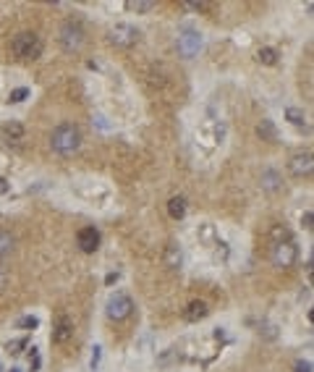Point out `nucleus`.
Listing matches in <instances>:
<instances>
[{
  "instance_id": "f257e3e1",
  "label": "nucleus",
  "mask_w": 314,
  "mask_h": 372,
  "mask_svg": "<svg viewBox=\"0 0 314 372\" xmlns=\"http://www.w3.org/2000/svg\"><path fill=\"white\" fill-rule=\"evenodd\" d=\"M50 147H53V152H58L63 158L74 155V152L81 147V131L74 123H60L50 137Z\"/></svg>"
},
{
  "instance_id": "f03ea898",
  "label": "nucleus",
  "mask_w": 314,
  "mask_h": 372,
  "mask_svg": "<svg viewBox=\"0 0 314 372\" xmlns=\"http://www.w3.org/2000/svg\"><path fill=\"white\" fill-rule=\"evenodd\" d=\"M11 50H13V55L21 58V60H37V58L42 55L44 45H42V39H39L34 32H21V34L13 37Z\"/></svg>"
},
{
  "instance_id": "7ed1b4c3",
  "label": "nucleus",
  "mask_w": 314,
  "mask_h": 372,
  "mask_svg": "<svg viewBox=\"0 0 314 372\" xmlns=\"http://www.w3.org/2000/svg\"><path fill=\"white\" fill-rule=\"evenodd\" d=\"M131 312H133V301H131V296L128 294H113L107 299V307H105V315L113 320V322H121V320H126V317H131Z\"/></svg>"
},
{
  "instance_id": "20e7f679",
  "label": "nucleus",
  "mask_w": 314,
  "mask_h": 372,
  "mask_svg": "<svg viewBox=\"0 0 314 372\" xmlns=\"http://www.w3.org/2000/svg\"><path fill=\"white\" fill-rule=\"evenodd\" d=\"M139 37H142V32L137 27H131V24H116L107 32L110 45H116V48H133L139 42Z\"/></svg>"
},
{
  "instance_id": "39448f33",
  "label": "nucleus",
  "mask_w": 314,
  "mask_h": 372,
  "mask_svg": "<svg viewBox=\"0 0 314 372\" xmlns=\"http://www.w3.org/2000/svg\"><path fill=\"white\" fill-rule=\"evenodd\" d=\"M296 259H299V247L294 242H280V244L273 247V265L275 268L288 270V268L296 265Z\"/></svg>"
},
{
  "instance_id": "423d86ee",
  "label": "nucleus",
  "mask_w": 314,
  "mask_h": 372,
  "mask_svg": "<svg viewBox=\"0 0 314 372\" xmlns=\"http://www.w3.org/2000/svg\"><path fill=\"white\" fill-rule=\"evenodd\" d=\"M58 39H60L63 50H69V53L81 50V45H84V29H81V24H76V21H69V24H63Z\"/></svg>"
},
{
  "instance_id": "0eeeda50",
  "label": "nucleus",
  "mask_w": 314,
  "mask_h": 372,
  "mask_svg": "<svg viewBox=\"0 0 314 372\" xmlns=\"http://www.w3.org/2000/svg\"><path fill=\"white\" fill-rule=\"evenodd\" d=\"M201 50V34L196 29H181V34H178V53H181L184 58H194L196 53Z\"/></svg>"
},
{
  "instance_id": "6e6552de",
  "label": "nucleus",
  "mask_w": 314,
  "mask_h": 372,
  "mask_svg": "<svg viewBox=\"0 0 314 372\" xmlns=\"http://www.w3.org/2000/svg\"><path fill=\"white\" fill-rule=\"evenodd\" d=\"M288 170L294 173V176H309L314 170V158L309 149H301V152H294L288 160Z\"/></svg>"
},
{
  "instance_id": "1a4fd4ad",
  "label": "nucleus",
  "mask_w": 314,
  "mask_h": 372,
  "mask_svg": "<svg viewBox=\"0 0 314 372\" xmlns=\"http://www.w3.org/2000/svg\"><path fill=\"white\" fill-rule=\"evenodd\" d=\"M76 244H79V249H81L84 254H95V252L100 249V231H97L95 226L81 228V231L76 233Z\"/></svg>"
},
{
  "instance_id": "9d476101",
  "label": "nucleus",
  "mask_w": 314,
  "mask_h": 372,
  "mask_svg": "<svg viewBox=\"0 0 314 372\" xmlns=\"http://www.w3.org/2000/svg\"><path fill=\"white\" fill-rule=\"evenodd\" d=\"M74 338V322L69 315H58L55 322H53V343L63 346V343H69Z\"/></svg>"
},
{
  "instance_id": "9b49d317",
  "label": "nucleus",
  "mask_w": 314,
  "mask_h": 372,
  "mask_svg": "<svg viewBox=\"0 0 314 372\" xmlns=\"http://www.w3.org/2000/svg\"><path fill=\"white\" fill-rule=\"evenodd\" d=\"M207 301H201V299H194V301H189L186 304V310H184V317L189 320V322H199V320H205L207 317Z\"/></svg>"
},
{
  "instance_id": "f8f14e48",
  "label": "nucleus",
  "mask_w": 314,
  "mask_h": 372,
  "mask_svg": "<svg viewBox=\"0 0 314 372\" xmlns=\"http://www.w3.org/2000/svg\"><path fill=\"white\" fill-rule=\"evenodd\" d=\"M21 137H24V126H21L18 121H6V123H0V139H6V142H18Z\"/></svg>"
},
{
  "instance_id": "ddd939ff",
  "label": "nucleus",
  "mask_w": 314,
  "mask_h": 372,
  "mask_svg": "<svg viewBox=\"0 0 314 372\" xmlns=\"http://www.w3.org/2000/svg\"><path fill=\"white\" fill-rule=\"evenodd\" d=\"M168 215L173 221H181L186 215V196H170L168 200Z\"/></svg>"
},
{
  "instance_id": "4468645a",
  "label": "nucleus",
  "mask_w": 314,
  "mask_h": 372,
  "mask_svg": "<svg viewBox=\"0 0 314 372\" xmlns=\"http://www.w3.org/2000/svg\"><path fill=\"white\" fill-rule=\"evenodd\" d=\"M165 265L170 270H178L184 265V254H181V249H178V244H168V249H165Z\"/></svg>"
},
{
  "instance_id": "2eb2a0df",
  "label": "nucleus",
  "mask_w": 314,
  "mask_h": 372,
  "mask_svg": "<svg viewBox=\"0 0 314 372\" xmlns=\"http://www.w3.org/2000/svg\"><path fill=\"white\" fill-rule=\"evenodd\" d=\"M257 134H259L264 142H275V139H278V128H275V123H273L270 118H264V121H259V126H257Z\"/></svg>"
},
{
  "instance_id": "dca6fc26",
  "label": "nucleus",
  "mask_w": 314,
  "mask_h": 372,
  "mask_svg": "<svg viewBox=\"0 0 314 372\" xmlns=\"http://www.w3.org/2000/svg\"><path fill=\"white\" fill-rule=\"evenodd\" d=\"M262 189H264V191H278V189H280V176H278V170H264V173H262Z\"/></svg>"
},
{
  "instance_id": "f3484780",
  "label": "nucleus",
  "mask_w": 314,
  "mask_h": 372,
  "mask_svg": "<svg viewBox=\"0 0 314 372\" xmlns=\"http://www.w3.org/2000/svg\"><path fill=\"white\" fill-rule=\"evenodd\" d=\"M257 60L262 65H275L278 63V50L275 48H259L257 50Z\"/></svg>"
},
{
  "instance_id": "a211bd4d",
  "label": "nucleus",
  "mask_w": 314,
  "mask_h": 372,
  "mask_svg": "<svg viewBox=\"0 0 314 372\" xmlns=\"http://www.w3.org/2000/svg\"><path fill=\"white\" fill-rule=\"evenodd\" d=\"M13 247H16V238H13L8 231H0V257L11 254V252H13Z\"/></svg>"
},
{
  "instance_id": "6ab92c4d",
  "label": "nucleus",
  "mask_w": 314,
  "mask_h": 372,
  "mask_svg": "<svg viewBox=\"0 0 314 372\" xmlns=\"http://www.w3.org/2000/svg\"><path fill=\"white\" fill-rule=\"evenodd\" d=\"M285 121H290L294 126H306V116L299 107H285Z\"/></svg>"
},
{
  "instance_id": "aec40b11",
  "label": "nucleus",
  "mask_w": 314,
  "mask_h": 372,
  "mask_svg": "<svg viewBox=\"0 0 314 372\" xmlns=\"http://www.w3.org/2000/svg\"><path fill=\"white\" fill-rule=\"evenodd\" d=\"M126 8L137 11V13H144V11H152L154 3H152V0H133V3H126Z\"/></svg>"
},
{
  "instance_id": "412c9836",
  "label": "nucleus",
  "mask_w": 314,
  "mask_h": 372,
  "mask_svg": "<svg viewBox=\"0 0 314 372\" xmlns=\"http://www.w3.org/2000/svg\"><path fill=\"white\" fill-rule=\"evenodd\" d=\"M273 238H275V244H280V242H290V231H288L285 226H275V228H273Z\"/></svg>"
},
{
  "instance_id": "4be33fe9",
  "label": "nucleus",
  "mask_w": 314,
  "mask_h": 372,
  "mask_svg": "<svg viewBox=\"0 0 314 372\" xmlns=\"http://www.w3.org/2000/svg\"><path fill=\"white\" fill-rule=\"evenodd\" d=\"M16 325H18V327H24V331H34V327H39V320H37L34 315H27V317H21Z\"/></svg>"
},
{
  "instance_id": "5701e85b",
  "label": "nucleus",
  "mask_w": 314,
  "mask_h": 372,
  "mask_svg": "<svg viewBox=\"0 0 314 372\" xmlns=\"http://www.w3.org/2000/svg\"><path fill=\"white\" fill-rule=\"evenodd\" d=\"M39 367H42V357H39L37 348L32 346V348H29V369H32V372H39Z\"/></svg>"
},
{
  "instance_id": "b1692460",
  "label": "nucleus",
  "mask_w": 314,
  "mask_h": 372,
  "mask_svg": "<svg viewBox=\"0 0 314 372\" xmlns=\"http://www.w3.org/2000/svg\"><path fill=\"white\" fill-rule=\"evenodd\" d=\"M27 97H29V90H27V86H18V90H13L8 95V102H24Z\"/></svg>"
},
{
  "instance_id": "393cba45",
  "label": "nucleus",
  "mask_w": 314,
  "mask_h": 372,
  "mask_svg": "<svg viewBox=\"0 0 314 372\" xmlns=\"http://www.w3.org/2000/svg\"><path fill=\"white\" fill-rule=\"evenodd\" d=\"M6 348H8L11 354H21V348H27V338H16V341H11Z\"/></svg>"
},
{
  "instance_id": "a878e982",
  "label": "nucleus",
  "mask_w": 314,
  "mask_h": 372,
  "mask_svg": "<svg viewBox=\"0 0 314 372\" xmlns=\"http://www.w3.org/2000/svg\"><path fill=\"white\" fill-rule=\"evenodd\" d=\"M100 357H102V348H100V346H95V348H92V359H89V367H92V369H97V367H100Z\"/></svg>"
},
{
  "instance_id": "bb28decb",
  "label": "nucleus",
  "mask_w": 314,
  "mask_h": 372,
  "mask_svg": "<svg viewBox=\"0 0 314 372\" xmlns=\"http://www.w3.org/2000/svg\"><path fill=\"white\" fill-rule=\"evenodd\" d=\"M311 223H314V215H311V210H306V212L301 215V226H304L306 231H311Z\"/></svg>"
},
{
  "instance_id": "cd10ccee",
  "label": "nucleus",
  "mask_w": 314,
  "mask_h": 372,
  "mask_svg": "<svg viewBox=\"0 0 314 372\" xmlns=\"http://www.w3.org/2000/svg\"><path fill=\"white\" fill-rule=\"evenodd\" d=\"M294 369H296V372H311V362H309V359H299Z\"/></svg>"
},
{
  "instance_id": "c85d7f7f",
  "label": "nucleus",
  "mask_w": 314,
  "mask_h": 372,
  "mask_svg": "<svg viewBox=\"0 0 314 372\" xmlns=\"http://www.w3.org/2000/svg\"><path fill=\"white\" fill-rule=\"evenodd\" d=\"M8 191H11V181L0 176V194H8Z\"/></svg>"
},
{
  "instance_id": "c756f323",
  "label": "nucleus",
  "mask_w": 314,
  "mask_h": 372,
  "mask_svg": "<svg viewBox=\"0 0 314 372\" xmlns=\"http://www.w3.org/2000/svg\"><path fill=\"white\" fill-rule=\"evenodd\" d=\"M191 11H207L210 8V3H186Z\"/></svg>"
},
{
  "instance_id": "7c9ffc66",
  "label": "nucleus",
  "mask_w": 314,
  "mask_h": 372,
  "mask_svg": "<svg viewBox=\"0 0 314 372\" xmlns=\"http://www.w3.org/2000/svg\"><path fill=\"white\" fill-rule=\"evenodd\" d=\"M105 283H107V286H113V283H118V273H107V275H105Z\"/></svg>"
},
{
  "instance_id": "2f4dec72",
  "label": "nucleus",
  "mask_w": 314,
  "mask_h": 372,
  "mask_svg": "<svg viewBox=\"0 0 314 372\" xmlns=\"http://www.w3.org/2000/svg\"><path fill=\"white\" fill-rule=\"evenodd\" d=\"M11 372H21V369H16V367H13V369H11Z\"/></svg>"
}]
</instances>
